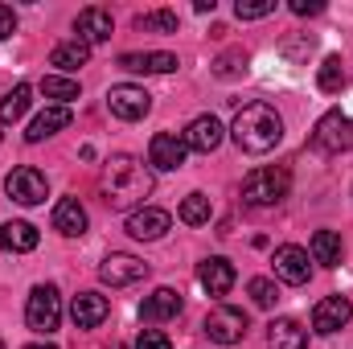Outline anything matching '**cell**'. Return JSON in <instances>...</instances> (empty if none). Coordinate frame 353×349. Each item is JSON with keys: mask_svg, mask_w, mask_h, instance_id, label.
Returning a JSON list of instances; mask_svg holds the SVG:
<instances>
[{"mask_svg": "<svg viewBox=\"0 0 353 349\" xmlns=\"http://www.w3.org/2000/svg\"><path fill=\"white\" fill-rule=\"evenodd\" d=\"M308 251H312V263L337 267V263H341V235H337V230H316L312 243H308Z\"/></svg>", "mask_w": 353, "mask_h": 349, "instance_id": "cell-25", "label": "cell"}, {"mask_svg": "<svg viewBox=\"0 0 353 349\" xmlns=\"http://www.w3.org/2000/svg\"><path fill=\"white\" fill-rule=\"evenodd\" d=\"M230 136H234V144H239L243 152L263 157V152H271V148L283 140V119H279V111H275L271 103H247V107L234 115Z\"/></svg>", "mask_w": 353, "mask_h": 349, "instance_id": "cell-2", "label": "cell"}, {"mask_svg": "<svg viewBox=\"0 0 353 349\" xmlns=\"http://www.w3.org/2000/svg\"><path fill=\"white\" fill-rule=\"evenodd\" d=\"M4 193L17 206H41L50 197V181H46V173H37L33 165H21V169H12L4 177Z\"/></svg>", "mask_w": 353, "mask_h": 349, "instance_id": "cell-8", "label": "cell"}, {"mask_svg": "<svg viewBox=\"0 0 353 349\" xmlns=\"http://www.w3.org/2000/svg\"><path fill=\"white\" fill-rule=\"evenodd\" d=\"M275 279H283V283H292V288H300V283H308V275H312V263H308V251L304 247H279L275 255Z\"/></svg>", "mask_w": 353, "mask_h": 349, "instance_id": "cell-14", "label": "cell"}, {"mask_svg": "<svg viewBox=\"0 0 353 349\" xmlns=\"http://www.w3.org/2000/svg\"><path fill=\"white\" fill-rule=\"evenodd\" d=\"M136 29L140 33H176L181 21H176L173 8H152V12H140L136 17Z\"/></svg>", "mask_w": 353, "mask_h": 349, "instance_id": "cell-28", "label": "cell"}, {"mask_svg": "<svg viewBox=\"0 0 353 349\" xmlns=\"http://www.w3.org/2000/svg\"><path fill=\"white\" fill-rule=\"evenodd\" d=\"M12 33H17V12L8 4H0V41H8Z\"/></svg>", "mask_w": 353, "mask_h": 349, "instance_id": "cell-35", "label": "cell"}, {"mask_svg": "<svg viewBox=\"0 0 353 349\" xmlns=\"http://www.w3.org/2000/svg\"><path fill=\"white\" fill-rule=\"evenodd\" d=\"M136 349H173V341H169V333H161V329H144V333L136 337Z\"/></svg>", "mask_w": 353, "mask_h": 349, "instance_id": "cell-34", "label": "cell"}, {"mask_svg": "<svg viewBox=\"0 0 353 349\" xmlns=\"http://www.w3.org/2000/svg\"><path fill=\"white\" fill-rule=\"evenodd\" d=\"M37 243H41V235H37L33 222H21V218H17V222H4V226H0V247L12 251V255H25V251H33Z\"/></svg>", "mask_w": 353, "mask_h": 349, "instance_id": "cell-23", "label": "cell"}, {"mask_svg": "<svg viewBox=\"0 0 353 349\" xmlns=\"http://www.w3.org/2000/svg\"><path fill=\"white\" fill-rule=\"evenodd\" d=\"M247 292H251V300H255L259 308H275V300H279V288H275V279H263V275H255V279L247 283Z\"/></svg>", "mask_w": 353, "mask_h": 349, "instance_id": "cell-32", "label": "cell"}, {"mask_svg": "<svg viewBox=\"0 0 353 349\" xmlns=\"http://www.w3.org/2000/svg\"><path fill=\"white\" fill-rule=\"evenodd\" d=\"M267 349H308V329L296 317H279L267 325Z\"/></svg>", "mask_w": 353, "mask_h": 349, "instance_id": "cell-19", "label": "cell"}, {"mask_svg": "<svg viewBox=\"0 0 353 349\" xmlns=\"http://www.w3.org/2000/svg\"><path fill=\"white\" fill-rule=\"evenodd\" d=\"M176 54H165V50H148V54H119V70L128 74H173Z\"/></svg>", "mask_w": 353, "mask_h": 349, "instance_id": "cell-17", "label": "cell"}, {"mask_svg": "<svg viewBox=\"0 0 353 349\" xmlns=\"http://www.w3.org/2000/svg\"><path fill=\"white\" fill-rule=\"evenodd\" d=\"M181 222L185 226H205L210 222V197L205 193H189L181 201Z\"/></svg>", "mask_w": 353, "mask_h": 349, "instance_id": "cell-31", "label": "cell"}, {"mask_svg": "<svg viewBox=\"0 0 353 349\" xmlns=\"http://www.w3.org/2000/svg\"><path fill=\"white\" fill-rule=\"evenodd\" d=\"M247 50H226V54H218L214 58V74L218 79H239V74H247Z\"/></svg>", "mask_w": 353, "mask_h": 349, "instance_id": "cell-30", "label": "cell"}, {"mask_svg": "<svg viewBox=\"0 0 353 349\" xmlns=\"http://www.w3.org/2000/svg\"><path fill=\"white\" fill-rule=\"evenodd\" d=\"M29 103H33V87L29 83H17V87L0 99V123H17L29 111Z\"/></svg>", "mask_w": 353, "mask_h": 349, "instance_id": "cell-26", "label": "cell"}, {"mask_svg": "<svg viewBox=\"0 0 353 349\" xmlns=\"http://www.w3.org/2000/svg\"><path fill=\"white\" fill-rule=\"evenodd\" d=\"M353 317V304L350 296H325L316 308H312V329L316 333H337V329H345Z\"/></svg>", "mask_w": 353, "mask_h": 349, "instance_id": "cell-15", "label": "cell"}, {"mask_svg": "<svg viewBox=\"0 0 353 349\" xmlns=\"http://www.w3.org/2000/svg\"><path fill=\"white\" fill-rule=\"evenodd\" d=\"M0 349H4V341H0Z\"/></svg>", "mask_w": 353, "mask_h": 349, "instance_id": "cell-38", "label": "cell"}, {"mask_svg": "<svg viewBox=\"0 0 353 349\" xmlns=\"http://www.w3.org/2000/svg\"><path fill=\"white\" fill-rule=\"evenodd\" d=\"M292 12L296 17H316V12H325V4L321 0H292Z\"/></svg>", "mask_w": 353, "mask_h": 349, "instance_id": "cell-36", "label": "cell"}, {"mask_svg": "<svg viewBox=\"0 0 353 349\" xmlns=\"http://www.w3.org/2000/svg\"><path fill=\"white\" fill-rule=\"evenodd\" d=\"M169 226H173L169 210H157V206H144V210L128 214V235L140 239V243H157V239H165Z\"/></svg>", "mask_w": 353, "mask_h": 349, "instance_id": "cell-11", "label": "cell"}, {"mask_svg": "<svg viewBox=\"0 0 353 349\" xmlns=\"http://www.w3.org/2000/svg\"><path fill=\"white\" fill-rule=\"evenodd\" d=\"M74 33H79V41H83V46H103V41H111L115 21H111V12H107V8L90 4V8H83V12L74 17Z\"/></svg>", "mask_w": 353, "mask_h": 349, "instance_id": "cell-13", "label": "cell"}, {"mask_svg": "<svg viewBox=\"0 0 353 349\" xmlns=\"http://www.w3.org/2000/svg\"><path fill=\"white\" fill-rule=\"evenodd\" d=\"M312 144L329 157H341V152H353V115L345 111H329L316 128H312Z\"/></svg>", "mask_w": 353, "mask_h": 349, "instance_id": "cell-5", "label": "cell"}, {"mask_svg": "<svg viewBox=\"0 0 353 349\" xmlns=\"http://www.w3.org/2000/svg\"><path fill=\"white\" fill-rule=\"evenodd\" d=\"M185 157H189V148H185V140L173 136V132H157L152 136V144H148V165L152 169H161V173H173L185 165Z\"/></svg>", "mask_w": 353, "mask_h": 349, "instance_id": "cell-12", "label": "cell"}, {"mask_svg": "<svg viewBox=\"0 0 353 349\" xmlns=\"http://www.w3.org/2000/svg\"><path fill=\"white\" fill-rule=\"evenodd\" d=\"M107 317H111V304H107V296H99V292H79V296L70 300V321H74V329H99Z\"/></svg>", "mask_w": 353, "mask_h": 349, "instance_id": "cell-16", "label": "cell"}, {"mask_svg": "<svg viewBox=\"0 0 353 349\" xmlns=\"http://www.w3.org/2000/svg\"><path fill=\"white\" fill-rule=\"evenodd\" d=\"M41 94H46V99H54L58 107H66V103H74V99L83 94V87H79V79H66V74H46V79H41Z\"/></svg>", "mask_w": 353, "mask_h": 349, "instance_id": "cell-27", "label": "cell"}, {"mask_svg": "<svg viewBox=\"0 0 353 349\" xmlns=\"http://www.w3.org/2000/svg\"><path fill=\"white\" fill-rule=\"evenodd\" d=\"M25 325L33 333H58L62 325V296L54 283H37L25 300Z\"/></svg>", "mask_w": 353, "mask_h": 349, "instance_id": "cell-4", "label": "cell"}, {"mask_svg": "<svg viewBox=\"0 0 353 349\" xmlns=\"http://www.w3.org/2000/svg\"><path fill=\"white\" fill-rule=\"evenodd\" d=\"M176 312H181V292H173V288H157V292L144 296V304H140V321H148V325L173 321Z\"/></svg>", "mask_w": 353, "mask_h": 349, "instance_id": "cell-21", "label": "cell"}, {"mask_svg": "<svg viewBox=\"0 0 353 349\" xmlns=\"http://www.w3.org/2000/svg\"><path fill=\"white\" fill-rule=\"evenodd\" d=\"M181 140H185V148H189V152L210 157V152L226 140V128L218 123V115H197V119L185 128V136H181Z\"/></svg>", "mask_w": 353, "mask_h": 349, "instance_id": "cell-10", "label": "cell"}, {"mask_svg": "<svg viewBox=\"0 0 353 349\" xmlns=\"http://www.w3.org/2000/svg\"><path fill=\"white\" fill-rule=\"evenodd\" d=\"M107 111L115 119H123V123H136V119H144L152 111V94L144 87H136V83H115L107 90Z\"/></svg>", "mask_w": 353, "mask_h": 349, "instance_id": "cell-7", "label": "cell"}, {"mask_svg": "<svg viewBox=\"0 0 353 349\" xmlns=\"http://www.w3.org/2000/svg\"><path fill=\"white\" fill-rule=\"evenodd\" d=\"M316 87L325 90V94H337V90H345V70H341V58H337V54L321 62V70H316Z\"/></svg>", "mask_w": 353, "mask_h": 349, "instance_id": "cell-29", "label": "cell"}, {"mask_svg": "<svg viewBox=\"0 0 353 349\" xmlns=\"http://www.w3.org/2000/svg\"><path fill=\"white\" fill-rule=\"evenodd\" d=\"M205 337L214 341V346H234V341H243L247 337V329H251V321H247V312L243 308H234V304H218L210 317H205Z\"/></svg>", "mask_w": 353, "mask_h": 349, "instance_id": "cell-6", "label": "cell"}, {"mask_svg": "<svg viewBox=\"0 0 353 349\" xmlns=\"http://www.w3.org/2000/svg\"><path fill=\"white\" fill-rule=\"evenodd\" d=\"M99 189H103V201L111 210H132L136 214L144 206V197L152 193V169L136 157H111Z\"/></svg>", "mask_w": 353, "mask_h": 349, "instance_id": "cell-1", "label": "cell"}, {"mask_svg": "<svg viewBox=\"0 0 353 349\" xmlns=\"http://www.w3.org/2000/svg\"><path fill=\"white\" fill-rule=\"evenodd\" d=\"M54 230L66 235V239H83L87 235V210H83L79 197H62L54 206Z\"/></svg>", "mask_w": 353, "mask_h": 349, "instance_id": "cell-20", "label": "cell"}, {"mask_svg": "<svg viewBox=\"0 0 353 349\" xmlns=\"http://www.w3.org/2000/svg\"><path fill=\"white\" fill-rule=\"evenodd\" d=\"M275 12V0H239L234 4V17L239 21H263Z\"/></svg>", "mask_w": 353, "mask_h": 349, "instance_id": "cell-33", "label": "cell"}, {"mask_svg": "<svg viewBox=\"0 0 353 349\" xmlns=\"http://www.w3.org/2000/svg\"><path fill=\"white\" fill-rule=\"evenodd\" d=\"M197 279H201V288L210 292V296H226L230 288H234V263L222 259V255H210V259H201L197 267Z\"/></svg>", "mask_w": 353, "mask_h": 349, "instance_id": "cell-18", "label": "cell"}, {"mask_svg": "<svg viewBox=\"0 0 353 349\" xmlns=\"http://www.w3.org/2000/svg\"><path fill=\"white\" fill-rule=\"evenodd\" d=\"M25 349H58V346H25Z\"/></svg>", "mask_w": 353, "mask_h": 349, "instance_id": "cell-37", "label": "cell"}, {"mask_svg": "<svg viewBox=\"0 0 353 349\" xmlns=\"http://www.w3.org/2000/svg\"><path fill=\"white\" fill-rule=\"evenodd\" d=\"M288 189H292V173L288 169H279V165L275 169H255L243 181V201L255 206V210H267V206H279L288 197Z\"/></svg>", "mask_w": 353, "mask_h": 349, "instance_id": "cell-3", "label": "cell"}, {"mask_svg": "<svg viewBox=\"0 0 353 349\" xmlns=\"http://www.w3.org/2000/svg\"><path fill=\"white\" fill-rule=\"evenodd\" d=\"M62 128H70V107L50 103L41 115H33V123H29L25 140H29V144H41V140H50V136H54V132H62Z\"/></svg>", "mask_w": 353, "mask_h": 349, "instance_id": "cell-22", "label": "cell"}, {"mask_svg": "<svg viewBox=\"0 0 353 349\" xmlns=\"http://www.w3.org/2000/svg\"><path fill=\"white\" fill-rule=\"evenodd\" d=\"M87 62H90V46H83L79 37L54 46V54H50V66H58L62 74H70V70H79V66H87Z\"/></svg>", "mask_w": 353, "mask_h": 349, "instance_id": "cell-24", "label": "cell"}, {"mask_svg": "<svg viewBox=\"0 0 353 349\" xmlns=\"http://www.w3.org/2000/svg\"><path fill=\"white\" fill-rule=\"evenodd\" d=\"M148 275V263L128 255V251H111L107 259L99 263V279L111 283V288H128V283H140Z\"/></svg>", "mask_w": 353, "mask_h": 349, "instance_id": "cell-9", "label": "cell"}]
</instances>
